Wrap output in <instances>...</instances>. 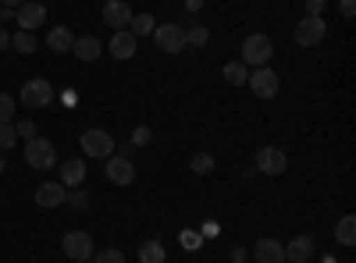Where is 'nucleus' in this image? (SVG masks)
<instances>
[{"label": "nucleus", "instance_id": "nucleus-1", "mask_svg": "<svg viewBox=\"0 0 356 263\" xmlns=\"http://www.w3.org/2000/svg\"><path fill=\"white\" fill-rule=\"evenodd\" d=\"M271 53H275L271 36H264V33H250V36L243 40V65H246V68H264L267 61H271Z\"/></svg>", "mask_w": 356, "mask_h": 263}, {"label": "nucleus", "instance_id": "nucleus-2", "mask_svg": "<svg viewBox=\"0 0 356 263\" xmlns=\"http://www.w3.org/2000/svg\"><path fill=\"white\" fill-rule=\"evenodd\" d=\"M79 146H82V153L93 157V160H107V157L118 150V146H114V135H111L107 128H86L82 139H79Z\"/></svg>", "mask_w": 356, "mask_h": 263}, {"label": "nucleus", "instance_id": "nucleus-3", "mask_svg": "<svg viewBox=\"0 0 356 263\" xmlns=\"http://www.w3.org/2000/svg\"><path fill=\"white\" fill-rule=\"evenodd\" d=\"M25 160H29V167H36V171H50L54 164H57V150H54V142L50 139H29L25 142Z\"/></svg>", "mask_w": 356, "mask_h": 263}, {"label": "nucleus", "instance_id": "nucleus-4", "mask_svg": "<svg viewBox=\"0 0 356 263\" xmlns=\"http://www.w3.org/2000/svg\"><path fill=\"white\" fill-rule=\"evenodd\" d=\"M61 249L72 263H86V260H93V235L89 231H68V235L61 239Z\"/></svg>", "mask_w": 356, "mask_h": 263}, {"label": "nucleus", "instance_id": "nucleus-5", "mask_svg": "<svg viewBox=\"0 0 356 263\" xmlns=\"http://www.w3.org/2000/svg\"><path fill=\"white\" fill-rule=\"evenodd\" d=\"M324 36H328V25H324V18H300V25H296V33H292V40H296V46H317Z\"/></svg>", "mask_w": 356, "mask_h": 263}, {"label": "nucleus", "instance_id": "nucleus-6", "mask_svg": "<svg viewBox=\"0 0 356 263\" xmlns=\"http://www.w3.org/2000/svg\"><path fill=\"white\" fill-rule=\"evenodd\" d=\"M54 100H57V93H54V85L47 78H29L22 85V103L25 107H50Z\"/></svg>", "mask_w": 356, "mask_h": 263}, {"label": "nucleus", "instance_id": "nucleus-7", "mask_svg": "<svg viewBox=\"0 0 356 263\" xmlns=\"http://www.w3.org/2000/svg\"><path fill=\"white\" fill-rule=\"evenodd\" d=\"M253 164H257V171L260 174H278L289 167V157H285V150H278V146H260V150L253 153Z\"/></svg>", "mask_w": 356, "mask_h": 263}, {"label": "nucleus", "instance_id": "nucleus-8", "mask_svg": "<svg viewBox=\"0 0 356 263\" xmlns=\"http://www.w3.org/2000/svg\"><path fill=\"white\" fill-rule=\"evenodd\" d=\"M250 90H253V96H260V100H275L278 96V71H271V68H257V71H250Z\"/></svg>", "mask_w": 356, "mask_h": 263}, {"label": "nucleus", "instance_id": "nucleus-9", "mask_svg": "<svg viewBox=\"0 0 356 263\" xmlns=\"http://www.w3.org/2000/svg\"><path fill=\"white\" fill-rule=\"evenodd\" d=\"M104 174H107L111 185H122V189H125V185L136 182V164H132L129 157H114V153H111V157L104 160Z\"/></svg>", "mask_w": 356, "mask_h": 263}, {"label": "nucleus", "instance_id": "nucleus-10", "mask_svg": "<svg viewBox=\"0 0 356 263\" xmlns=\"http://www.w3.org/2000/svg\"><path fill=\"white\" fill-rule=\"evenodd\" d=\"M15 22L22 25V33H36V28L47 22V4H40V0H25V4L15 11Z\"/></svg>", "mask_w": 356, "mask_h": 263}, {"label": "nucleus", "instance_id": "nucleus-11", "mask_svg": "<svg viewBox=\"0 0 356 263\" xmlns=\"http://www.w3.org/2000/svg\"><path fill=\"white\" fill-rule=\"evenodd\" d=\"M154 43H157L164 53L186 50V28H178V25H157V28H154Z\"/></svg>", "mask_w": 356, "mask_h": 263}, {"label": "nucleus", "instance_id": "nucleus-12", "mask_svg": "<svg viewBox=\"0 0 356 263\" xmlns=\"http://www.w3.org/2000/svg\"><path fill=\"white\" fill-rule=\"evenodd\" d=\"M100 18H104V22L114 28V33H118V28H129V22H132V8L125 4V0H107Z\"/></svg>", "mask_w": 356, "mask_h": 263}, {"label": "nucleus", "instance_id": "nucleus-13", "mask_svg": "<svg viewBox=\"0 0 356 263\" xmlns=\"http://www.w3.org/2000/svg\"><path fill=\"white\" fill-rule=\"evenodd\" d=\"M136 46H139V40L129 33V28H118V33H114V40L107 43L111 57H118V61H129V57H136Z\"/></svg>", "mask_w": 356, "mask_h": 263}, {"label": "nucleus", "instance_id": "nucleus-14", "mask_svg": "<svg viewBox=\"0 0 356 263\" xmlns=\"http://www.w3.org/2000/svg\"><path fill=\"white\" fill-rule=\"evenodd\" d=\"M65 185L61 182H43V185H36V207H43V210H54V207H61L65 203Z\"/></svg>", "mask_w": 356, "mask_h": 263}, {"label": "nucleus", "instance_id": "nucleus-15", "mask_svg": "<svg viewBox=\"0 0 356 263\" xmlns=\"http://www.w3.org/2000/svg\"><path fill=\"white\" fill-rule=\"evenodd\" d=\"M253 260H257V263H282V260H285V246H282L278 239H257Z\"/></svg>", "mask_w": 356, "mask_h": 263}, {"label": "nucleus", "instance_id": "nucleus-16", "mask_svg": "<svg viewBox=\"0 0 356 263\" xmlns=\"http://www.w3.org/2000/svg\"><path fill=\"white\" fill-rule=\"evenodd\" d=\"M86 174H89V167H86V160H65L61 164V185L65 189H79L82 182H86Z\"/></svg>", "mask_w": 356, "mask_h": 263}, {"label": "nucleus", "instance_id": "nucleus-17", "mask_svg": "<svg viewBox=\"0 0 356 263\" xmlns=\"http://www.w3.org/2000/svg\"><path fill=\"white\" fill-rule=\"evenodd\" d=\"M72 53L79 57V61H86V65H93L97 57L104 53V43L97 40V36H82V40H75V46H72Z\"/></svg>", "mask_w": 356, "mask_h": 263}, {"label": "nucleus", "instance_id": "nucleus-18", "mask_svg": "<svg viewBox=\"0 0 356 263\" xmlns=\"http://www.w3.org/2000/svg\"><path fill=\"white\" fill-rule=\"evenodd\" d=\"M310 253H314V239L310 235H300V239H292L285 246V260H292V263H307Z\"/></svg>", "mask_w": 356, "mask_h": 263}, {"label": "nucleus", "instance_id": "nucleus-19", "mask_svg": "<svg viewBox=\"0 0 356 263\" xmlns=\"http://www.w3.org/2000/svg\"><path fill=\"white\" fill-rule=\"evenodd\" d=\"M47 46L54 50V53H68L72 46H75V36H72V28H50V36H47Z\"/></svg>", "mask_w": 356, "mask_h": 263}, {"label": "nucleus", "instance_id": "nucleus-20", "mask_svg": "<svg viewBox=\"0 0 356 263\" xmlns=\"http://www.w3.org/2000/svg\"><path fill=\"white\" fill-rule=\"evenodd\" d=\"M139 263H168V249H164V242H157V239L143 242V246H139Z\"/></svg>", "mask_w": 356, "mask_h": 263}, {"label": "nucleus", "instance_id": "nucleus-21", "mask_svg": "<svg viewBox=\"0 0 356 263\" xmlns=\"http://www.w3.org/2000/svg\"><path fill=\"white\" fill-rule=\"evenodd\" d=\"M154 28H157V18L154 15H132L129 22V33L139 40V36H154Z\"/></svg>", "mask_w": 356, "mask_h": 263}, {"label": "nucleus", "instance_id": "nucleus-22", "mask_svg": "<svg viewBox=\"0 0 356 263\" xmlns=\"http://www.w3.org/2000/svg\"><path fill=\"white\" fill-rule=\"evenodd\" d=\"M335 239H339V246H356V217H353V214L339 221V228H335Z\"/></svg>", "mask_w": 356, "mask_h": 263}, {"label": "nucleus", "instance_id": "nucleus-23", "mask_svg": "<svg viewBox=\"0 0 356 263\" xmlns=\"http://www.w3.org/2000/svg\"><path fill=\"white\" fill-rule=\"evenodd\" d=\"M225 82H232V85H246V78H250V68L243 65V61H232V65H225Z\"/></svg>", "mask_w": 356, "mask_h": 263}, {"label": "nucleus", "instance_id": "nucleus-24", "mask_svg": "<svg viewBox=\"0 0 356 263\" xmlns=\"http://www.w3.org/2000/svg\"><path fill=\"white\" fill-rule=\"evenodd\" d=\"M11 46H15L18 53H25V57H29V53H36V46H40V43H36V36H33V33H22V28H18V36H11Z\"/></svg>", "mask_w": 356, "mask_h": 263}, {"label": "nucleus", "instance_id": "nucleus-25", "mask_svg": "<svg viewBox=\"0 0 356 263\" xmlns=\"http://www.w3.org/2000/svg\"><path fill=\"white\" fill-rule=\"evenodd\" d=\"M207 43H211V33H207L203 25H193V28H186V46L200 50V46H207Z\"/></svg>", "mask_w": 356, "mask_h": 263}, {"label": "nucleus", "instance_id": "nucleus-26", "mask_svg": "<svg viewBox=\"0 0 356 263\" xmlns=\"http://www.w3.org/2000/svg\"><path fill=\"white\" fill-rule=\"evenodd\" d=\"M15 142H18V128L11 121H0V153H8Z\"/></svg>", "mask_w": 356, "mask_h": 263}, {"label": "nucleus", "instance_id": "nucleus-27", "mask_svg": "<svg viewBox=\"0 0 356 263\" xmlns=\"http://www.w3.org/2000/svg\"><path fill=\"white\" fill-rule=\"evenodd\" d=\"M189 167H193V174H211L218 164H214V157H211V153H193Z\"/></svg>", "mask_w": 356, "mask_h": 263}, {"label": "nucleus", "instance_id": "nucleus-28", "mask_svg": "<svg viewBox=\"0 0 356 263\" xmlns=\"http://www.w3.org/2000/svg\"><path fill=\"white\" fill-rule=\"evenodd\" d=\"M65 203H68L72 210H86V207H89V196H86L82 185H79V189H68V192H65Z\"/></svg>", "mask_w": 356, "mask_h": 263}, {"label": "nucleus", "instance_id": "nucleus-29", "mask_svg": "<svg viewBox=\"0 0 356 263\" xmlns=\"http://www.w3.org/2000/svg\"><path fill=\"white\" fill-rule=\"evenodd\" d=\"M93 263H125V253L122 249H100V253H93Z\"/></svg>", "mask_w": 356, "mask_h": 263}, {"label": "nucleus", "instance_id": "nucleus-30", "mask_svg": "<svg viewBox=\"0 0 356 263\" xmlns=\"http://www.w3.org/2000/svg\"><path fill=\"white\" fill-rule=\"evenodd\" d=\"M178 239H182V246H186L189 253H196V249L203 246V235H200V231H193V228H186V231H182V235H178Z\"/></svg>", "mask_w": 356, "mask_h": 263}, {"label": "nucleus", "instance_id": "nucleus-31", "mask_svg": "<svg viewBox=\"0 0 356 263\" xmlns=\"http://www.w3.org/2000/svg\"><path fill=\"white\" fill-rule=\"evenodd\" d=\"M15 96H8V93H0V121H11L15 118Z\"/></svg>", "mask_w": 356, "mask_h": 263}, {"label": "nucleus", "instance_id": "nucleus-32", "mask_svg": "<svg viewBox=\"0 0 356 263\" xmlns=\"http://www.w3.org/2000/svg\"><path fill=\"white\" fill-rule=\"evenodd\" d=\"M15 128H18V139H25V142H29V139H36V132H40V125H36V121H29V118H25L22 125H15Z\"/></svg>", "mask_w": 356, "mask_h": 263}, {"label": "nucleus", "instance_id": "nucleus-33", "mask_svg": "<svg viewBox=\"0 0 356 263\" xmlns=\"http://www.w3.org/2000/svg\"><path fill=\"white\" fill-rule=\"evenodd\" d=\"M154 142V132L146 128V125H139L136 132H132V146H150Z\"/></svg>", "mask_w": 356, "mask_h": 263}, {"label": "nucleus", "instance_id": "nucleus-34", "mask_svg": "<svg viewBox=\"0 0 356 263\" xmlns=\"http://www.w3.org/2000/svg\"><path fill=\"white\" fill-rule=\"evenodd\" d=\"M324 8H328V0H307V15H310V18H321Z\"/></svg>", "mask_w": 356, "mask_h": 263}, {"label": "nucleus", "instance_id": "nucleus-35", "mask_svg": "<svg viewBox=\"0 0 356 263\" xmlns=\"http://www.w3.org/2000/svg\"><path fill=\"white\" fill-rule=\"evenodd\" d=\"M339 15H342V18H353V15H356V0H342V4H339Z\"/></svg>", "mask_w": 356, "mask_h": 263}, {"label": "nucleus", "instance_id": "nucleus-36", "mask_svg": "<svg viewBox=\"0 0 356 263\" xmlns=\"http://www.w3.org/2000/svg\"><path fill=\"white\" fill-rule=\"evenodd\" d=\"M218 231H221V228H218L214 221H207V224L200 228V235H203V239H214V235H218Z\"/></svg>", "mask_w": 356, "mask_h": 263}, {"label": "nucleus", "instance_id": "nucleus-37", "mask_svg": "<svg viewBox=\"0 0 356 263\" xmlns=\"http://www.w3.org/2000/svg\"><path fill=\"white\" fill-rule=\"evenodd\" d=\"M243 260H246V249L235 246V249H232V263H243Z\"/></svg>", "mask_w": 356, "mask_h": 263}, {"label": "nucleus", "instance_id": "nucleus-38", "mask_svg": "<svg viewBox=\"0 0 356 263\" xmlns=\"http://www.w3.org/2000/svg\"><path fill=\"white\" fill-rule=\"evenodd\" d=\"M61 103H65V107H75V90H65V93H61Z\"/></svg>", "mask_w": 356, "mask_h": 263}, {"label": "nucleus", "instance_id": "nucleus-39", "mask_svg": "<svg viewBox=\"0 0 356 263\" xmlns=\"http://www.w3.org/2000/svg\"><path fill=\"white\" fill-rule=\"evenodd\" d=\"M25 4V0H0V8H11V11H18Z\"/></svg>", "mask_w": 356, "mask_h": 263}, {"label": "nucleus", "instance_id": "nucleus-40", "mask_svg": "<svg viewBox=\"0 0 356 263\" xmlns=\"http://www.w3.org/2000/svg\"><path fill=\"white\" fill-rule=\"evenodd\" d=\"M186 8H189V11H193V15H196V11H200V8H203V0H186Z\"/></svg>", "mask_w": 356, "mask_h": 263}, {"label": "nucleus", "instance_id": "nucleus-41", "mask_svg": "<svg viewBox=\"0 0 356 263\" xmlns=\"http://www.w3.org/2000/svg\"><path fill=\"white\" fill-rule=\"evenodd\" d=\"M4 46H11V36L4 33V28H0V50H4Z\"/></svg>", "mask_w": 356, "mask_h": 263}, {"label": "nucleus", "instance_id": "nucleus-42", "mask_svg": "<svg viewBox=\"0 0 356 263\" xmlns=\"http://www.w3.org/2000/svg\"><path fill=\"white\" fill-rule=\"evenodd\" d=\"M4 167H8V157H4V153H0V171H4Z\"/></svg>", "mask_w": 356, "mask_h": 263}, {"label": "nucleus", "instance_id": "nucleus-43", "mask_svg": "<svg viewBox=\"0 0 356 263\" xmlns=\"http://www.w3.org/2000/svg\"><path fill=\"white\" fill-rule=\"evenodd\" d=\"M282 263H292V260H282Z\"/></svg>", "mask_w": 356, "mask_h": 263}]
</instances>
